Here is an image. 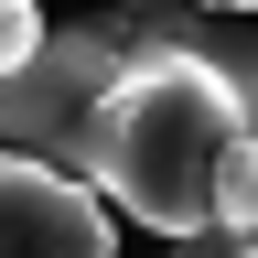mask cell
<instances>
[{"label":"cell","mask_w":258,"mask_h":258,"mask_svg":"<svg viewBox=\"0 0 258 258\" xmlns=\"http://www.w3.org/2000/svg\"><path fill=\"white\" fill-rule=\"evenodd\" d=\"M0 247L11 258H108L118 226H108V205L86 183L43 172V161H11L0 172Z\"/></svg>","instance_id":"obj_1"},{"label":"cell","mask_w":258,"mask_h":258,"mask_svg":"<svg viewBox=\"0 0 258 258\" xmlns=\"http://www.w3.org/2000/svg\"><path fill=\"white\" fill-rule=\"evenodd\" d=\"M43 43H54V22L32 11V0H11V11H0V64L22 76V64H43Z\"/></svg>","instance_id":"obj_2"},{"label":"cell","mask_w":258,"mask_h":258,"mask_svg":"<svg viewBox=\"0 0 258 258\" xmlns=\"http://www.w3.org/2000/svg\"><path fill=\"white\" fill-rule=\"evenodd\" d=\"M172 258H237V237H194V247H172Z\"/></svg>","instance_id":"obj_3"},{"label":"cell","mask_w":258,"mask_h":258,"mask_svg":"<svg viewBox=\"0 0 258 258\" xmlns=\"http://www.w3.org/2000/svg\"><path fill=\"white\" fill-rule=\"evenodd\" d=\"M226 237H237V258H258V226H226Z\"/></svg>","instance_id":"obj_4"}]
</instances>
